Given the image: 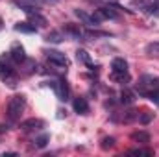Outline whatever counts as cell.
I'll return each instance as SVG.
<instances>
[{
	"mask_svg": "<svg viewBox=\"0 0 159 157\" xmlns=\"http://www.w3.org/2000/svg\"><path fill=\"white\" fill-rule=\"evenodd\" d=\"M63 32H65L67 35H70L72 39H76V41H81L83 37H85V32L80 28L78 24H72V22H67V24L63 26Z\"/></svg>",
	"mask_w": 159,
	"mask_h": 157,
	"instance_id": "obj_6",
	"label": "cell"
},
{
	"mask_svg": "<svg viewBox=\"0 0 159 157\" xmlns=\"http://www.w3.org/2000/svg\"><path fill=\"white\" fill-rule=\"evenodd\" d=\"M131 141L141 142V144H146V142H150V135L146 131H133L131 133Z\"/></svg>",
	"mask_w": 159,
	"mask_h": 157,
	"instance_id": "obj_16",
	"label": "cell"
},
{
	"mask_svg": "<svg viewBox=\"0 0 159 157\" xmlns=\"http://www.w3.org/2000/svg\"><path fill=\"white\" fill-rule=\"evenodd\" d=\"M144 96H148V98H150V100H152L154 104H157V105H159V89H154V91H148V92H146Z\"/></svg>",
	"mask_w": 159,
	"mask_h": 157,
	"instance_id": "obj_26",
	"label": "cell"
},
{
	"mask_svg": "<svg viewBox=\"0 0 159 157\" xmlns=\"http://www.w3.org/2000/svg\"><path fill=\"white\" fill-rule=\"evenodd\" d=\"M146 54L148 56H159V41H154V43L146 44Z\"/></svg>",
	"mask_w": 159,
	"mask_h": 157,
	"instance_id": "obj_19",
	"label": "cell"
},
{
	"mask_svg": "<svg viewBox=\"0 0 159 157\" xmlns=\"http://www.w3.org/2000/svg\"><path fill=\"white\" fill-rule=\"evenodd\" d=\"M120 102H122L124 105H131V104L135 102V92L129 91V89H122V92H120Z\"/></svg>",
	"mask_w": 159,
	"mask_h": 157,
	"instance_id": "obj_13",
	"label": "cell"
},
{
	"mask_svg": "<svg viewBox=\"0 0 159 157\" xmlns=\"http://www.w3.org/2000/svg\"><path fill=\"white\" fill-rule=\"evenodd\" d=\"M133 120H139V111H135V109H131V111H128V113H124V117H122V122H133Z\"/></svg>",
	"mask_w": 159,
	"mask_h": 157,
	"instance_id": "obj_20",
	"label": "cell"
},
{
	"mask_svg": "<svg viewBox=\"0 0 159 157\" xmlns=\"http://www.w3.org/2000/svg\"><path fill=\"white\" fill-rule=\"evenodd\" d=\"M48 141H50V137H48L46 133H43V135H39L34 142H35V146H37V148H44V146L48 144Z\"/></svg>",
	"mask_w": 159,
	"mask_h": 157,
	"instance_id": "obj_23",
	"label": "cell"
},
{
	"mask_svg": "<svg viewBox=\"0 0 159 157\" xmlns=\"http://www.w3.org/2000/svg\"><path fill=\"white\" fill-rule=\"evenodd\" d=\"M48 85H52V89H54V92H56V96H57L59 100H63V102L69 100V96H70V89H69L67 79H56V81H50Z\"/></svg>",
	"mask_w": 159,
	"mask_h": 157,
	"instance_id": "obj_2",
	"label": "cell"
},
{
	"mask_svg": "<svg viewBox=\"0 0 159 157\" xmlns=\"http://www.w3.org/2000/svg\"><path fill=\"white\" fill-rule=\"evenodd\" d=\"M0 79L4 83H7L9 87H17V76H15L13 69L9 65H6L4 61H0Z\"/></svg>",
	"mask_w": 159,
	"mask_h": 157,
	"instance_id": "obj_4",
	"label": "cell"
},
{
	"mask_svg": "<svg viewBox=\"0 0 159 157\" xmlns=\"http://www.w3.org/2000/svg\"><path fill=\"white\" fill-rule=\"evenodd\" d=\"M6 129H7V128H6V126H0V133H4V131H6Z\"/></svg>",
	"mask_w": 159,
	"mask_h": 157,
	"instance_id": "obj_28",
	"label": "cell"
},
{
	"mask_svg": "<svg viewBox=\"0 0 159 157\" xmlns=\"http://www.w3.org/2000/svg\"><path fill=\"white\" fill-rule=\"evenodd\" d=\"M63 39H65V37H63V34H61L59 30H54V32H50V34L46 35V41H48V43H56V44L61 43Z\"/></svg>",
	"mask_w": 159,
	"mask_h": 157,
	"instance_id": "obj_17",
	"label": "cell"
},
{
	"mask_svg": "<svg viewBox=\"0 0 159 157\" xmlns=\"http://www.w3.org/2000/svg\"><path fill=\"white\" fill-rule=\"evenodd\" d=\"M9 56H11V59H13L15 63H24V61H26L24 48H22L19 43H15V44L11 46V50H9Z\"/></svg>",
	"mask_w": 159,
	"mask_h": 157,
	"instance_id": "obj_8",
	"label": "cell"
},
{
	"mask_svg": "<svg viewBox=\"0 0 159 157\" xmlns=\"http://www.w3.org/2000/svg\"><path fill=\"white\" fill-rule=\"evenodd\" d=\"M15 30L22 32V34H34V32H37V26H34L32 22H17Z\"/></svg>",
	"mask_w": 159,
	"mask_h": 157,
	"instance_id": "obj_14",
	"label": "cell"
},
{
	"mask_svg": "<svg viewBox=\"0 0 159 157\" xmlns=\"http://www.w3.org/2000/svg\"><path fill=\"white\" fill-rule=\"evenodd\" d=\"M72 105H74V111H76L78 115H87V113H89V104H87V100L81 98V96H80V98H74V104H72Z\"/></svg>",
	"mask_w": 159,
	"mask_h": 157,
	"instance_id": "obj_10",
	"label": "cell"
},
{
	"mask_svg": "<svg viewBox=\"0 0 159 157\" xmlns=\"http://www.w3.org/2000/svg\"><path fill=\"white\" fill-rule=\"evenodd\" d=\"M159 89V78L157 76H143L139 81V92L141 94H146L148 91H154Z\"/></svg>",
	"mask_w": 159,
	"mask_h": 157,
	"instance_id": "obj_5",
	"label": "cell"
},
{
	"mask_svg": "<svg viewBox=\"0 0 159 157\" xmlns=\"http://www.w3.org/2000/svg\"><path fill=\"white\" fill-rule=\"evenodd\" d=\"M28 22H32L34 26H37V28H43V26H46V19L41 15L39 11L37 13H30V20Z\"/></svg>",
	"mask_w": 159,
	"mask_h": 157,
	"instance_id": "obj_15",
	"label": "cell"
},
{
	"mask_svg": "<svg viewBox=\"0 0 159 157\" xmlns=\"http://www.w3.org/2000/svg\"><path fill=\"white\" fill-rule=\"evenodd\" d=\"M111 78L115 79V81L126 83V81H129V74L128 72H111Z\"/></svg>",
	"mask_w": 159,
	"mask_h": 157,
	"instance_id": "obj_21",
	"label": "cell"
},
{
	"mask_svg": "<svg viewBox=\"0 0 159 157\" xmlns=\"http://www.w3.org/2000/svg\"><path fill=\"white\" fill-rule=\"evenodd\" d=\"M150 4H152L150 0H131V6H133V7H139V9H144V11L148 9Z\"/></svg>",
	"mask_w": 159,
	"mask_h": 157,
	"instance_id": "obj_24",
	"label": "cell"
},
{
	"mask_svg": "<svg viewBox=\"0 0 159 157\" xmlns=\"http://www.w3.org/2000/svg\"><path fill=\"white\" fill-rule=\"evenodd\" d=\"M2 26H4V22H2V19H0V30H2Z\"/></svg>",
	"mask_w": 159,
	"mask_h": 157,
	"instance_id": "obj_30",
	"label": "cell"
},
{
	"mask_svg": "<svg viewBox=\"0 0 159 157\" xmlns=\"http://www.w3.org/2000/svg\"><path fill=\"white\" fill-rule=\"evenodd\" d=\"M44 54H46V57H48V61L52 65L61 67V69H67L69 67V57L63 52H59V50H46Z\"/></svg>",
	"mask_w": 159,
	"mask_h": 157,
	"instance_id": "obj_3",
	"label": "cell"
},
{
	"mask_svg": "<svg viewBox=\"0 0 159 157\" xmlns=\"http://www.w3.org/2000/svg\"><path fill=\"white\" fill-rule=\"evenodd\" d=\"M129 154H131V155H150L148 150H139V148H137V150H129Z\"/></svg>",
	"mask_w": 159,
	"mask_h": 157,
	"instance_id": "obj_27",
	"label": "cell"
},
{
	"mask_svg": "<svg viewBox=\"0 0 159 157\" xmlns=\"http://www.w3.org/2000/svg\"><path fill=\"white\" fill-rule=\"evenodd\" d=\"M111 72H128V63L122 57H115L111 63Z\"/></svg>",
	"mask_w": 159,
	"mask_h": 157,
	"instance_id": "obj_11",
	"label": "cell"
},
{
	"mask_svg": "<svg viewBox=\"0 0 159 157\" xmlns=\"http://www.w3.org/2000/svg\"><path fill=\"white\" fill-rule=\"evenodd\" d=\"M41 128H43V120H39V118H28V120L20 122V131H24V133L37 131Z\"/></svg>",
	"mask_w": 159,
	"mask_h": 157,
	"instance_id": "obj_7",
	"label": "cell"
},
{
	"mask_svg": "<svg viewBox=\"0 0 159 157\" xmlns=\"http://www.w3.org/2000/svg\"><path fill=\"white\" fill-rule=\"evenodd\" d=\"M152 118H154V113H150V111H144V113H139V122H141L143 126H146V124H150V122H152Z\"/></svg>",
	"mask_w": 159,
	"mask_h": 157,
	"instance_id": "obj_22",
	"label": "cell"
},
{
	"mask_svg": "<svg viewBox=\"0 0 159 157\" xmlns=\"http://www.w3.org/2000/svg\"><path fill=\"white\" fill-rule=\"evenodd\" d=\"M102 150H109V148H113L115 146V139L113 137H106V139H102Z\"/></svg>",
	"mask_w": 159,
	"mask_h": 157,
	"instance_id": "obj_25",
	"label": "cell"
},
{
	"mask_svg": "<svg viewBox=\"0 0 159 157\" xmlns=\"http://www.w3.org/2000/svg\"><path fill=\"white\" fill-rule=\"evenodd\" d=\"M76 59H78V61H81L83 65H87V67L91 65V57H89V54H87L85 50H81V48L76 52Z\"/></svg>",
	"mask_w": 159,
	"mask_h": 157,
	"instance_id": "obj_18",
	"label": "cell"
},
{
	"mask_svg": "<svg viewBox=\"0 0 159 157\" xmlns=\"http://www.w3.org/2000/svg\"><path fill=\"white\" fill-rule=\"evenodd\" d=\"M24 107H26V98H24L22 94L11 96L9 102H7V111H6L7 120H9V122H17V120L20 118V115H22Z\"/></svg>",
	"mask_w": 159,
	"mask_h": 157,
	"instance_id": "obj_1",
	"label": "cell"
},
{
	"mask_svg": "<svg viewBox=\"0 0 159 157\" xmlns=\"http://www.w3.org/2000/svg\"><path fill=\"white\" fill-rule=\"evenodd\" d=\"M102 2H106V4H111V2H115V0H102Z\"/></svg>",
	"mask_w": 159,
	"mask_h": 157,
	"instance_id": "obj_29",
	"label": "cell"
},
{
	"mask_svg": "<svg viewBox=\"0 0 159 157\" xmlns=\"http://www.w3.org/2000/svg\"><path fill=\"white\" fill-rule=\"evenodd\" d=\"M102 13L104 19H119V13H117V6H111V4H106L98 9Z\"/></svg>",
	"mask_w": 159,
	"mask_h": 157,
	"instance_id": "obj_9",
	"label": "cell"
},
{
	"mask_svg": "<svg viewBox=\"0 0 159 157\" xmlns=\"http://www.w3.org/2000/svg\"><path fill=\"white\" fill-rule=\"evenodd\" d=\"M74 13H76V17H78V19L83 22V24H85V26H98V24L94 22L93 15H87V13H85V11H81V9H76Z\"/></svg>",
	"mask_w": 159,
	"mask_h": 157,
	"instance_id": "obj_12",
	"label": "cell"
}]
</instances>
